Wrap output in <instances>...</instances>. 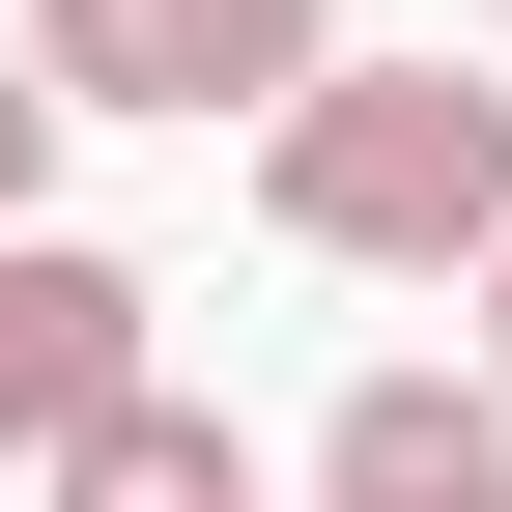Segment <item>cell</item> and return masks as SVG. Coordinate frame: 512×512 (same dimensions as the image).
<instances>
[{
  "instance_id": "52a82bcc",
  "label": "cell",
  "mask_w": 512,
  "mask_h": 512,
  "mask_svg": "<svg viewBox=\"0 0 512 512\" xmlns=\"http://www.w3.org/2000/svg\"><path fill=\"white\" fill-rule=\"evenodd\" d=\"M484 399H512V228H484Z\"/></svg>"
},
{
  "instance_id": "7a4b0ae2",
  "label": "cell",
  "mask_w": 512,
  "mask_h": 512,
  "mask_svg": "<svg viewBox=\"0 0 512 512\" xmlns=\"http://www.w3.org/2000/svg\"><path fill=\"white\" fill-rule=\"evenodd\" d=\"M29 57H57V114H285L313 57H342V0H29Z\"/></svg>"
},
{
  "instance_id": "3957f363",
  "label": "cell",
  "mask_w": 512,
  "mask_h": 512,
  "mask_svg": "<svg viewBox=\"0 0 512 512\" xmlns=\"http://www.w3.org/2000/svg\"><path fill=\"white\" fill-rule=\"evenodd\" d=\"M143 313H171V285H143V256H114V228H57V200L0 228V484H29V456H57V427H86V399H143V370H171Z\"/></svg>"
},
{
  "instance_id": "5b68a950",
  "label": "cell",
  "mask_w": 512,
  "mask_h": 512,
  "mask_svg": "<svg viewBox=\"0 0 512 512\" xmlns=\"http://www.w3.org/2000/svg\"><path fill=\"white\" fill-rule=\"evenodd\" d=\"M29 512H256V456H228V399L143 370V399H86V427L29 456Z\"/></svg>"
},
{
  "instance_id": "277c9868",
  "label": "cell",
  "mask_w": 512,
  "mask_h": 512,
  "mask_svg": "<svg viewBox=\"0 0 512 512\" xmlns=\"http://www.w3.org/2000/svg\"><path fill=\"white\" fill-rule=\"evenodd\" d=\"M313 512H512V399H484V370H342Z\"/></svg>"
},
{
  "instance_id": "6da1fadb",
  "label": "cell",
  "mask_w": 512,
  "mask_h": 512,
  "mask_svg": "<svg viewBox=\"0 0 512 512\" xmlns=\"http://www.w3.org/2000/svg\"><path fill=\"white\" fill-rule=\"evenodd\" d=\"M256 228L342 256V285H484V228H512V86H456V57H313V86L256 114Z\"/></svg>"
},
{
  "instance_id": "ba28073f",
  "label": "cell",
  "mask_w": 512,
  "mask_h": 512,
  "mask_svg": "<svg viewBox=\"0 0 512 512\" xmlns=\"http://www.w3.org/2000/svg\"><path fill=\"white\" fill-rule=\"evenodd\" d=\"M484 57H512V0H484Z\"/></svg>"
},
{
  "instance_id": "8992f818",
  "label": "cell",
  "mask_w": 512,
  "mask_h": 512,
  "mask_svg": "<svg viewBox=\"0 0 512 512\" xmlns=\"http://www.w3.org/2000/svg\"><path fill=\"white\" fill-rule=\"evenodd\" d=\"M57 143H86V114H57V57H29V29H0V228H29V200H57Z\"/></svg>"
}]
</instances>
